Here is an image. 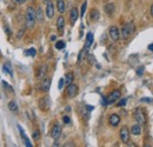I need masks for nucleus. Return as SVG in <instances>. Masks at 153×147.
Segmentation results:
<instances>
[{
  "label": "nucleus",
  "mask_w": 153,
  "mask_h": 147,
  "mask_svg": "<svg viewBox=\"0 0 153 147\" xmlns=\"http://www.w3.org/2000/svg\"><path fill=\"white\" fill-rule=\"evenodd\" d=\"M35 20H37L35 11L31 6L27 7V9H26V27L27 28H33L34 25H35Z\"/></svg>",
  "instance_id": "nucleus-1"
},
{
  "label": "nucleus",
  "mask_w": 153,
  "mask_h": 147,
  "mask_svg": "<svg viewBox=\"0 0 153 147\" xmlns=\"http://www.w3.org/2000/svg\"><path fill=\"white\" fill-rule=\"evenodd\" d=\"M135 27H134V24L133 22H127L121 28V36L124 39H129L130 36L133 34Z\"/></svg>",
  "instance_id": "nucleus-2"
},
{
  "label": "nucleus",
  "mask_w": 153,
  "mask_h": 147,
  "mask_svg": "<svg viewBox=\"0 0 153 147\" xmlns=\"http://www.w3.org/2000/svg\"><path fill=\"white\" fill-rule=\"evenodd\" d=\"M134 119L140 126L146 125V115H145V112L141 108H137L134 111Z\"/></svg>",
  "instance_id": "nucleus-3"
},
{
  "label": "nucleus",
  "mask_w": 153,
  "mask_h": 147,
  "mask_svg": "<svg viewBox=\"0 0 153 147\" xmlns=\"http://www.w3.org/2000/svg\"><path fill=\"white\" fill-rule=\"evenodd\" d=\"M120 91L116 90V91H113L111 94H108L106 98H104V104L105 105H110V104H113V102H116L118 99H120Z\"/></svg>",
  "instance_id": "nucleus-4"
},
{
  "label": "nucleus",
  "mask_w": 153,
  "mask_h": 147,
  "mask_svg": "<svg viewBox=\"0 0 153 147\" xmlns=\"http://www.w3.org/2000/svg\"><path fill=\"white\" fill-rule=\"evenodd\" d=\"M66 93H67V96L70 98V99H72V98H74L76 94H78V86L74 85V84H70L67 86Z\"/></svg>",
  "instance_id": "nucleus-5"
},
{
  "label": "nucleus",
  "mask_w": 153,
  "mask_h": 147,
  "mask_svg": "<svg viewBox=\"0 0 153 147\" xmlns=\"http://www.w3.org/2000/svg\"><path fill=\"white\" fill-rule=\"evenodd\" d=\"M108 33H110V36L112 38L113 41H118L119 36H120V32H119V28L117 26H111L108 30Z\"/></svg>",
  "instance_id": "nucleus-6"
},
{
  "label": "nucleus",
  "mask_w": 153,
  "mask_h": 147,
  "mask_svg": "<svg viewBox=\"0 0 153 147\" xmlns=\"http://www.w3.org/2000/svg\"><path fill=\"white\" fill-rule=\"evenodd\" d=\"M39 107H40V109H43V111H47V109H49V107H51L49 96L41 98L40 101H39Z\"/></svg>",
  "instance_id": "nucleus-7"
},
{
  "label": "nucleus",
  "mask_w": 153,
  "mask_h": 147,
  "mask_svg": "<svg viewBox=\"0 0 153 147\" xmlns=\"http://www.w3.org/2000/svg\"><path fill=\"white\" fill-rule=\"evenodd\" d=\"M120 139L124 144H127L130 140V131L126 126H124L121 129H120Z\"/></svg>",
  "instance_id": "nucleus-8"
},
{
  "label": "nucleus",
  "mask_w": 153,
  "mask_h": 147,
  "mask_svg": "<svg viewBox=\"0 0 153 147\" xmlns=\"http://www.w3.org/2000/svg\"><path fill=\"white\" fill-rule=\"evenodd\" d=\"M51 82H52L51 78H44L43 81H41V85H40V91L48 92L49 88H51Z\"/></svg>",
  "instance_id": "nucleus-9"
},
{
  "label": "nucleus",
  "mask_w": 153,
  "mask_h": 147,
  "mask_svg": "<svg viewBox=\"0 0 153 147\" xmlns=\"http://www.w3.org/2000/svg\"><path fill=\"white\" fill-rule=\"evenodd\" d=\"M46 72H47V65H40L39 67L37 68V78L38 79H43L44 77H45V74H46Z\"/></svg>",
  "instance_id": "nucleus-10"
},
{
  "label": "nucleus",
  "mask_w": 153,
  "mask_h": 147,
  "mask_svg": "<svg viewBox=\"0 0 153 147\" xmlns=\"http://www.w3.org/2000/svg\"><path fill=\"white\" fill-rule=\"evenodd\" d=\"M61 136V126H59L58 124L53 126V128L51 129V137L53 139H58Z\"/></svg>",
  "instance_id": "nucleus-11"
},
{
  "label": "nucleus",
  "mask_w": 153,
  "mask_h": 147,
  "mask_svg": "<svg viewBox=\"0 0 153 147\" xmlns=\"http://www.w3.org/2000/svg\"><path fill=\"white\" fill-rule=\"evenodd\" d=\"M93 40H94V36H93V33H91V32H88L87 33V35H86V41H85V46H84V50H88L91 46H92V44H93Z\"/></svg>",
  "instance_id": "nucleus-12"
},
{
  "label": "nucleus",
  "mask_w": 153,
  "mask_h": 147,
  "mask_svg": "<svg viewBox=\"0 0 153 147\" xmlns=\"http://www.w3.org/2000/svg\"><path fill=\"white\" fill-rule=\"evenodd\" d=\"M47 6H46V16L47 18H53L54 16V5L52 1H47L46 3Z\"/></svg>",
  "instance_id": "nucleus-13"
},
{
  "label": "nucleus",
  "mask_w": 153,
  "mask_h": 147,
  "mask_svg": "<svg viewBox=\"0 0 153 147\" xmlns=\"http://www.w3.org/2000/svg\"><path fill=\"white\" fill-rule=\"evenodd\" d=\"M57 28H58V31H59L60 34L64 33V28H65V19H64L62 16H60L57 19Z\"/></svg>",
  "instance_id": "nucleus-14"
},
{
  "label": "nucleus",
  "mask_w": 153,
  "mask_h": 147,
  "mask_svg": "<svg viewBox=\"0 0 153 147\" xmlns=\"http://www.w3.org/2000/svg\"><path fill=\"white\" fill-rule=\"evenodd\" d=\"M78 16H79L78 9H76L75 7H73V8L70 11V20H71V24H72V25H74V24H75L76 19H78Z\"/></svg>",
  "instance_id": "nucleus-15"
},
{
  "label": "nucleus",
  "mask_w": 153,
  "mask_h": 147,
  "mask_svg": "<svg viewBox=\"0 0 153 147\" xmlns=\"http://www.w3.org/2000/svg\"><path fill=\"white\" fill-rule=\"evenodd\" d=\"M18 128H19V132H20V136H21V139L24 140V144L26 145L27 147H32L33 145L31 144V141L28 140V138L26 137V134H25V132H24V129L21 128V126H18Z\"/></svg>",
  "instance_id": "nucleus-16"
},
{
  "label": "nucleus",
  "mask_w": 153,
  "mask_h": 147,
  "mask_svg": "<svg viewBox=\"0 0 153 147\" xmlns=\"http://www.w3.org/2000/svg\"><path fill=\"white\" fill-rule=\"evenodd\" d=\"M119 122H120V117L118 114H112L110 117V125L113 126V127H116L119 125Z\"/></svg>",
  "instance_id": "nucleus-17"
},
{
  "label": "nucleus",
  "mask_w": 153,
  "mask_h": 147,
  "mask_svg": "<svg viewBox=\"0 0 153 147\" xmlns=\"http://www.w3.org/2000/svg\"><path fill=\"white\" fill-rule=\"evenodd\" d=\"M99 17H100V13H99L98 9H95V8L91 9V13H90V19H91V21H93V22L98 21V20H99Z\"/></svg>",
  "instance_id": "nucleus-18"
},
{
  "label": "nucleus",
  "mask_w": 153,
  "mask_h": 147,
  "mask_svg": "<svg viewBox=\"0 0 153 147\" xmlns=\"http://www.w3.org/2000/svg\"><path fill=\"white\" fill-rule=\"evenodd\" d=\"M114 9H116V7H114V4L112 3H108L105 5V12L107 16H112L114 13Z\"/></svg>",
  "instance_id": "nucleus-19"
},
{
  "label": "nucleus",
  "mask_w": 153,
  "mask_h": 147,
  "mask_svg": "<svg viewBox=\"0 0 153 147\" xmlns=\"http://www.w3.org/2000/svg\"><path fill=\"white\" fill-rule=\"evenodd\" d=\"M131 133L133 134V136H139L140 133H141V126H140L138 122L135 125H133L132 126V128H131Z\"/></svg>",
  "instance_id": "nucleus-20"
},
{
  "label": "nucleus",
  "mask_w": 153,
  "mask_h": 147,
  "mask_svg": "<svg viewBox=\"0 0 153 147\" xmlns=\"http://www.w3.org/2000/svg\"><path fill=\"white\" fill-rule=\"evenodd\" d=\"M57 6L60 13H64L65 12V1L64 0H57Z\"/></svg>",
  "instance_id": "nucleus-21"
},
{
  "label": "nucleus",
  "mask_w": 153,
  "mask_h": 147,
  "mask_svg": "<svg viewBox=\"0 0 153 147\" xmlns=\"http://www.w3.org/2000/svg\"><path fill=\"white\" fill-rule=\"evenodd\" d=\"M35 17H37V20H38V21L43 22V20H44V13H43V9H41V7H39V8L37 9Z\"/></svg>",
  "instance_id": "nucleus-22"
},
{
  "label": "nucleus",
  "mask_w": 153,
  "mask_h": 147,
  "mask_svg": "<svg viewBox=\"0 0 153 147\" xmlns=\"http://www.w3.org/2000/svg\"><path fill=\"white\" fill-rule=\"evenodd\" d=\"M73 79H74L73 73H67L66 77H65V82H66L67 85H70V84H72V82H73Z\"/></svg>",
  "instance_id": "nucleus-23"
},
{
  "label": "nucleus",
  "mask_w": 153,
  "mask_h": 147,
  "mask_svg": "<svg viewBox=\"0 0 153 147\" xmlns=\"http://www.w3.org/2000/svg\"><path fill=\"white\" fill-rule=\"evenodd\" d=\"M8 108H9V111H12V112H17L18 111V106H17V104L14 101H9Z\"/></svg>",
  "instance_id": "nucleus-24"
},
{
  "label": "nucleus",
  "mask_w": 153,
  "mask_h": 147,
  "mask_svg": "<svg viewBox=\"0 0 153 147\" xmlns=\"http://www.w3.org/2000/svg\"><path fill=\"white\" fill-rule=\"evenodd\" d=\"M65 46H66V44H65V41H62V40L57 41V44H56L57 50H62V48H65Z\"/></svg>",
  "instance_id": "nucleus-25"
},
{
  "label": "nucleus",
  "mask_w": 153,
  "mask_h": 147,
  "mask_svg": "<svg viewBox=\"0 0 153 147\" xmlns=\"http://www.w3.org/2000/svg\"><path fill=\"white\" fill-rule=\"evenodd\" d=\"M25 54L26 55H31V57H34L37 54V51H35V48H30V50H27L26 52H25Z\"/></svg>",
  "instance_id": "nucleus-26"
},
{
  "label": "nucleus",
  "mask_w": 153,
  "mask_h": 147,
  "mask_svg": "<svg viewBox=\"0 0 153 147\" xmlns=\"http://www.w3.org/2000/svg\"><path fill=\"white\" fill-rule=\"evenodd\" d=\"M3 71H4V72H6V73H8L9 76H13V73H12V71H11V68H9V65H8V64L4 65V67H3Z\"/></svg>",
  "instance_id": "nucleus-27"
},
{
  "label": "nucleus",
  "mask_w": 153,
  "mask_h": 147,
  "mask_svg": "<svg viewBox=\"0 0 153 147\" xmlns=\"http://www.w3.org/2000/svg\"><path fill=\"white\" fill-rule=\"evenodd\" d=\"M86 7H87V3H86V1H84L83 6H81V9H80V16H81V17H84V16H85V12H86Z\"/></svg>",
  "instance_id": "nucleus-28"
},
{
  "label": "nucleus",
  "mask_w": 153,
  "mask_h": 147,
  "mask_svg": "<svg viewBox=\"0 0 153 147\" xmlns=\"http://www.w3.org/2000/svg\"><path fill=\"white\" fill-rule=\"evenodd\" d=\"M32 138L37 141V140H39V138H40V133H39V131H34L33 132V134H32Z\"/></svg>",
  "instance_id": "nucleus-29"
},
{
  "label": "nucleus",
  "mask_w": 153,
  "mask_h": 147,
  "mask_svg": "<svg viewBox=\"0 0 153 147\" xmlns=\"http://www.w3.org/2000/svg\"><path fill=\"white\" fill-rule=\"evenodd\" d=\"M64 84H65V79H64V78H61V79L59 80V84H58V88H59V90H62Z\"/></svg>",
  "instance_id": "nucleus-30"
},
{
  "label": "nucleus",
  "mask_w": 153,
  "mask_h": 147,
  "mask_svg": "<svg viewBox=\"0 0 153 147\" xmlns=\"http://www.w3.org/2000/svg\"><path fill=\"white\" fill-rule=\"evenodd\" d=\"M126 101H127L126 99H121V100L118 102V106H119V107H121V106H125V105H126Z\"/></svg>",
  "instance_id": "nucleus-31"
},
{
  "label": "nucleus",
  "mask_w": 153,
  "mask_h": 147,
  "mask_svg": "<svg viewBox=\"0 0 153 147\" xmlns=\"http://www.w3.org/2000/svg\"><path fill=\"white\" fill-rule=\"evenodd\" d=\"M14 4H18V5H21V4H25L26 3V0H13Z\"/></svg>",
  "instance_id": "nucleus-32"
},
{
  "label": "nucleus",
  "mask_w": 153,
  "mask_h": 147,
  "mask_svg": "<svg viewBox=\"0 0 153 147\" xmlns=\"http://www.w3.org/2000/svg\"><path fill=\"white\" fill-rule=\"evenodd\" d=\"M143 72H144V67H139V68L137 69V74L141 76V74H143Z\"/></svg>",
  "instance_id": "nucleus-33"
},
{
  "label": "nucleus",
  "mask_w": 153,
  "mask_h": 147,
  "mask_svg": "<svg viewBox=\"0 0 153 147\" xmlns=\"http://www.w3.org/2000/svg\"><path fill=\"white\" fill-rule=\"evenodd\" d=\"M62 121H64V122H65V124H68V122H70L71 120H70V118H68V117H66V115H65V117H64V118H62Z\"/></svg>",
  "instance_id": "nucleus-34"
},
{
  "label": "nucleus",
  "mask_w": 153,
  "mask_h": 147,
  "mask_svg": "<svg viewBox=\"0 0 153 147\" xmlns=\"http://www.w3.org/2000/svg\"><path fill=\"white\" fill-rule=\"evenodd\" d=\"M86 107H87L88 111H93V109H94V107H93V106H86Z\"/></svg>",
  "instance_id": "nucleus-35"
},
{
  "label": "nucleus",
  "mask_w": 153,
  "mask_h": 147,
  "mask_svg": "<svg viewBox=\"0 0 153 147\" xmlns=\"http://www.w3.org/2000/svg\"><path fill=\"white\" fill-rule=\"evenodd\" d=\"M56 39H57V36H56V35H52V36H51V40H52V41H54Z\"/></svg>",
  "instance_id": "nucleus-36"
},
{
  "label": "nucleus",
  "mask_w": 153,
  "mask_h": 147,
  "mask_svg": "<svg viewBox=\"0 0 153 147\" xmlns=\"http://www.w3.org/2000/svg\"><path fill=\"white\" fill-rule=\"evenodd\" d=\"M141 101H147V102H152L151 99H141Z\"/></svg>",
  "instance_id": "nucleus-37"
},
{
  "label": "nucleus",
  "mask_w": 153,
  "mask_h": 147,
  "mask_svg": "<svg viewBox=\"0 0 153 147\" xmlns=\"http://www.w3.org/2000/svg\"><path fill=\"white\" fill-rule=\"evenodd\" d=\"M148 50H150V51H153V44H151V45L148 46Z\"/></svg>",
  "instance_id": "nucleus-38"
},
{
  "label": "nucleus",
  "mask_w": 153,
  "mask_h": 147,
  "mask_svg": "<svg viewBox=\"0 0 153 147\" xmlns=\"http://www.w3.org/2000/svg\"><path fill=\"white\" fill-rule=\"evenodd\" d=\"M151 16L153 17V4H152V6H151Z\"/></svg>",
  "instance_id": "nucleus-39"
},
{
  "label": "nucleus",
  "mask_w": 153,
  "mask_h": 147,
  "mask_svg": "<svg viewBox=\"0 0 153 147\" xmlns=\"http://www.w3.org/2000/svg\"><path fill=\"white\" fill-rule=\"evenodd\" d=\"M44 1H46V3H47V1H48V0H44Z\"/></svg>",
  "instance_id": "nucleus-40"
}]
</instances>
